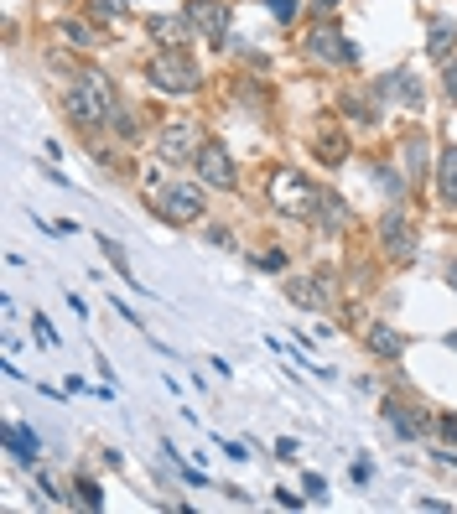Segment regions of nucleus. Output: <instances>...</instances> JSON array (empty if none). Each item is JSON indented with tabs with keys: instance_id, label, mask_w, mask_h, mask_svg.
Returning <instances> with one entry per match:
<instances>
[{
	"instance_id": "f257e3e1",
	"label": "nucleus",
	"mask_w": 457,
	"mask_h": 514,
	"mask_svg": "<svg viewBox=\"0 0 457 514\" xmlns=\"http://www.w3.org/2000/svg\"><path fill=\"white\" fill-rule=\"evenodd\" d=\"M68 115L79 125H120V99H115V83L104 73H83L68 89Z\"/></svg>"
},
{
	"instance_id": "f03ea898",
	"label": "nucleus",
	"mask_w": 457,
	"mask_h": 514,
	"mask_svg": "<svg viewBox=\"0 0 457 514\" xmlns=\"http://www.w3.org/2000/svg\"><path fill=\"white\" fill-rule=\"evenodd\" d=\"M317 198H322V192H317L302 172H275V177H270V203L281 208V213L307 219L312 208H317Z\"/></svg>"
},
{
	"instance_id": "7ed1b4c3",
	"label": "nucleus",
	"mask_w": 457,
	"mask_h": 514,
	"mask_svg": "<svg viewBox=\"0 0 457 514\" xmlns=\"http://www.w3.org/2000/svg\"><path fill=\"white\" fill-rule=\"evenodd\" d=\"M151 83H156L162 94H192V89H198V62L172 47V52H162V58L151 62Z\"/></svg>"
},
{
	"instance_id": "20e7f679",
	"label": "nucleus",
	"mask_w": 457,
	"mask_h": 514,
	"mask_svg": "<svg viewBox=\"0 0 457 514\" xmlns=\"http://www.w3.org/2000/svg\"><path fill=\"white\" fill-rule=\"evenodd\" d=\"M156 213H162L166 224H198L203 219V187H192V182H177V187H162L156 192Z\"/></svg>"
},
{
	"instance_id": "39448f33",
	"label": "nucleus",
	"mask_w": 457,
	"mask_h": 514,
	"mask_svg": "<svg viewBox=\"0 0 457 514\" xmlns=\"http://www.w3.org/2000/svg\"><path fill=\"white\" fill-rule=\"evenodd\" d=\"M379 239H385V255L390 260H411L415 255V224L406 208H390L385 219H379Z\"/></svg>"
},
{
	"instance_id": "423d86ee",
	"label": "nucleus",
	"mask_w": 457,
	"mask_h": 514,
	"mask_svg": "<svg viewBox=\"0 0 457 514\" xmlns=\"http://www.w3.org/2000/svg\"><path fill=\"white\" fill-rule=\"evenodd\" d=\"M198 125L192 120H177L162 130V141H156V162H192L198 156Z\"/></svg>"
},
{
	"instance_id": "0eeeda50",
	"label": "nucleus",
	"mask_w": 457,
	"mask_h": 514,
	"mask_svg": "<svg viewBox=\"0 0 457 514\" xmlns=\"http://www.w3.org/2000/svg\"><path fill=\"white\" fill-rule=\"evenodd\" d=\"M187 26L203 42H224L228 37V5L224 0H192L187 5Z\"/></svg>"
},
{
	"instance_id": "6e6552de",
	"label": "nucleus",
	"mask_w": 457,
	"mask_h": 514,
	"mask_svg": "<svg viewBox=\"0 0 457 514\" xmlns=\"http://www.w3.org/2000/svg\"><path fill=\"white\" fill-rule=\"evenodd\" d=\"M192 166H198V177H203L208 187H234V182H239V177H234V162H228V151H224L219 141H203V145H198Z\"/></svg>"
},
{
	"instance_id": "1a4fd4ad",
	"label": "nucleus",
	"mask_w": 457,
	"mask_h": 514,
	"mask_svg": "<svg viewBox=\"0 0 457 514\" xmlns=\"http://www.w3.org/2000/svg\"><path fill=\"white\" fill-rule=\"evenodd\" d=\"M307 52L317 62H338V68H349V62H353V47L343 42V32H332V26H317V32H312Z\"/></svg>"
},
{
	"instance_id": "9d476101",
	"label": "nucleus",
	"mask_w": 457,
	"mask_h": 514,
	"mask_svg": "<svg viewBox=\"0 0 457 514\" xmlns=\"http://www.w3.org/2000/svg\"><path fill=\"white\" fill-rule=\"evenodd\" d=\"M286 296L296 302V307H307V312H328L332 286L322 281V276H302V281H286Z\"/></svg>"
},
{
	"instance_id": "9b49d317",
	"label": "nucleus",
	"mask_w": 457,
	"mask_h": 514,
	"mask_svg": "<svg viewBox=\"0 0 457 514\" xmlns=\"http://www.w3.org/2000/svg\"><path fill=\"white\" fill-rule=\"evenodd\" d=\"M0 436H5V447H11V457H16V463H26V468L37 463L42 442H37V432H32V426H21V421H5V426H0Z\"/></svg>"
},
{
	"instance_id": "f8f14e48",
	"label": "nucleus",
	"mask_w": 457,
	"mask_h": 514,
	"mask_svg": "<svg viewBox=\"0 0 457 514\" xmlns=\"http://www.w3.org/2000/svg\"><path fill=\"white\" fill-rule=\"evenodd\" d=\"M385 416H390V426L406 442H415V436H426V416L415 411V406H385Z\"/></svg>"
},
{
	"instance_id": "ddd939ff",
	"label": "nucleus",
	"mask_w": 457,
	"mask_h": 514,
	"mask_svg": "<svg viewBox=\"0 0 457 514\" xmlns=\"http://www.w3.org/2000/svg\"><path fill=\"white\" fill-rule=\"evenodd\" d=\"M436 192H442V203H457V145L436 156Z\"/></svg>"
},
{
	"instance_id": "4468645a",
	"label": "nucleus",
	"mask_w": 457,
	"mask_h": 514,
	"mask_svg": "<svg viewBox=\"0 0 457 514\" xmlns=\"http://www.w3.org/2000/svg\"><path fill=\"white\" fill-rule=\"evenodd\" d=\"M364 343H369V353H379V359H400V349H406V338L395 328H385V322H374V328L364 332Z\"/></svg>"
},
{
	"instance_id": "2eb2a0df",
	"label": "nucleus",
	"mask_w": 457,
	"mask_h": 514,
	"mask_svg": "<svg viewBox=\"0 0 457 514\" xmlns=\"http://www.w3.org/2000/svg\"><path fill=\"white\" fill-rule=\"evenodd\" d=\"M312 219H317L322 229H343V224H349V208H343V198H332V192H328V198H317Z\"/></svg>"
},
{
	"instance_id": "dca6fc26",
	"label": "nucleus",
	"mask_w": 457,
	"mask_h": 514,
	"mask_svg": "<svg viewBox=\"0 0 457 514\" xmlns=\"http://www.w3.org/2000/svg\"><path fill=\"white\" fill-rule=\"evenodd\" d=\"M182 21H177V16H156V21H151V37L166 42V47H177V42H182Z\"/></svg>"
},
{
	"instance_id": "f3484780",
	"label": "nucleus",
	"mask_w": 457,
	"mask_h": 514,
	"mask_svg": "<svg viewBox=\"0 0 457 514\" xmlns=\"http://www.w3.org/2000/svg\"><path fill=\"white\" fill-rule=\"evenodd\" d=\"M452 47H457V32L447 26V21H436V26H432V58L447 62V52H452Z\"/></svg>"
},
{
	"instance_id": "a211bd4d",
	"label": "nucleus",
	"mask_w": 457,
	"mask_h": 514,
	"mask_svg": "<svg viewBox=\"0 0 457 514\" xmlns=\"http://www.w3.org/2000/svg\"><path fill=\"white\" fill-rule=\"evenodd\" d=\"M58 32H62V42H73V47H94V42H99L89 26H83V21H62Z\"/></svg>"
},
{
	"instance_id": "6ab92c4d",
	"label": "nucleus",
	"mask_w": 457,
	"mask_h": 514,
	"mask_svg": "<svg viewBox=\"0 0 457 514\" xmlns=\"http://www.w3.org/2000/svg\"><path fill=\"white\" fill-rule=\"evenodd\" d=\"M406 172H411V177H421V172H426V141H421V136L406 145Z\"/></svg>"
},
{
	"instance_id": "aec40b11",
	"label": "nucleus",
	"mask_w": 457,
	"mask_h": 514,
	"mask_svg": "<svg viewBox=\"0 0 457 514\" xmlns=\"http://www.w3.org/2000/svg\"><path fill=\"white\" fill-rule=\"evenodd\" d=\"M395 79H400V83H395V94H400V99H406V104H421V83H415L411 73H395Z\"/></svg>"
},
{
	"instance_id": "412c9836",
	"label": "nucleus",
	"mask_w": 457,
	"mask_h": 514,
	"mask_svg": "<svg viewBox=\"0 0 457 514\" xmlns=\"http://www.w3.org/2000/svg\"><path fill=\"white\" fill-rule=\"evenodd\" d=\"M99 245H104V255H109V266L120 270L125 281H130V266H125V249H120V245H115V239H99ZM130 286H135V281H130Z\"/></svg>"
},
{
	"instance_id": "4be33fe9",
	"label": "nucleus",
	"mask_w": 457,
	"mask_h": 514,
	"mask_svg": "<svg viewBox=\"0 0 457 514\" xmlns=\"http://www.w3.org/2000/svg\"><path fill=\"white\" fill-rule=\"evenodd\" d=\"M73 494L83 499V509H104V499H99V483H89V478H83L79 489H73Z\"/></svg>"
},
{
	"instance_id": "5701e85b",
	"label": "nucleus",
	"mask_w": 457,
	"mask_h": 514,
	"mask_svg": "<svg viewBox=\"0 0 457 514\" xmlns=\"http://www.w3.org/2000/svg\"><path fill=\"white\" fill-rule=\"evenodd\" d=\"M442 89H447V99L457 104V58L447 62V68H442Z\"/></svg>"
},
{
	"instance_id": "b1692460",
	"label": "nucleus",
	"mask_w": 457,
	"mask_h": 514,
	"mask_svg": "<svg viewBox=\"0 0 457 514\" xmlns=\"http://www.w3.org/2000/svg\"><path fill=\"white\" fill-rule=\"evenodd\" d=\"M99 16H125V0H94Z\"/></svg>"
},
{
	"instance_id": "393cba45",
	"label": "nucleus",
	"mask_w": 457,
	"mask_h": 514,
	"mask_svg": "<svg viewBox=\"0 0 457 514\" xmlns=\"http://www.w3.org/2000/svg\"><path fill=\"white\" fill-rule=\"evenodd\" d=\"M266 5H270V11H275L281 21H291V16H296V0H266Z\"/></svg>"
},
{
	"instance_id": "a878e982",
	"label": "nucleus",
	"mask_w": 457,
	"mask_h": 514,
	"mask_svg": "<svg viewBox=\"0 0 457 514\" xmlns=\"http://www.w3.org/2000/svg\"><path fill=\"white\" fill-rule=\"evenodd\" d=\"M436 432L447 436V442H457V416H442V421H436Z\"/></svg>"
},
{
	"instance_id": "bb28decb",
	"label": "nucleus",
	"mask_w": 457,
	"mask_h": 514,
	"mask_svg": "<svg viewBox=\"0 0 457 514\" xmlns=\"http://www.w3.org/2000/svg\"><path fill=\"white\" fill-rule=\"evenodd\" d=\"M322 489H328V483H322V478H317V473H307V494H312V499H328V494H322Z\"/></svg>"
},
{
	"instance_id": "cd10ccee",
	"label": "nucleus",
	"mask_w": 457,
	"mask_h": 514,
	"mask_svg": "<svg viewBox=\"0 0 457 514\" xmlns=\"http://www.w3.org/2000/svg\"><path fill=\"white\" fill-rule=\"evenodd\" d=\"M312 5H317V11H322V16H328L332 5H338V0H312Z\"/></svg>"
},
{
	"instance_id": "c85d7f7f",
	"label": "nucleus",
	"mask_w": 457,
	"mask_h": 514,
	"mask_svg": "<svg viewBox=\"0 0 457 514\" xmlns=\"http://www.w3.org/2000/svg\"><path fill=\"white\" fill-rule=\"evenodd\" d=\"M447 281H452V286H457V266H452V270H447Z\"/></svg>"
}]
</instances>
